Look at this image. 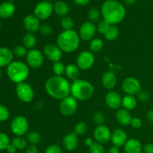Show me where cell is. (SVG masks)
Listing matches in <instances>:
<instances>
[{
	"label": "cell",
	"instance_id": "cell-1",
	"mask_svg": "<svg viewBox=\"0 0 153 153\" xmlns=\"http://www.w3.org/2000/svg\"><path fill=\"white\" fill-rule=\"evenodd\" d=\"M70 89L71 84L64 76H52L45 83V90L48 95L60 101L70 95Z\"/></svg>",
	"mask_w": 153,
	"mask_h": 153
},
{
	"label": "cell",
	"instance_id": "cell-2",
	"mask_svg": "<svg viewBox=\"0 0 153 153\" xmlns=\"http://www.w3.org/2000/svg\"><path fill=\"white\" fill-rule=\"evenodd\" d=\"M103 19L110 25L120 23L126 17V10L121 2L114 0H106L101 7Z\"/></svg>",
	"mask_w": 153,
	"mask_h": 153
},
{
	"label": "cell",
	"instance_id": "cell-3",
	"mask_svg": "<svg viewBox=\"0 0 153 153\" xmlns=\"http://www.w3.org/2000/svg\"><path fill=\"white\" fill-rule=\"evenodd\" d=\"M79 33L75 30H64L57 37V45L63 52L71 53L78 49L80 45Z\"/></svg>",
	"mask_w": 153,
	"mask_h": 153
},
{
	"label": "cell",
	"instance_id": "cell-4",
	"mask_svg": "<svg viewBox=\"0 0 153 153\" xmlns=\"http://www.w3.org/2000/svg\"><path fill=\"white\" fill-rule=\"evenodd\" d=\"M95 89L90 82L84 79H76L71 84L70 95L77 101H86L94 96Z\"/></svg>",
	"mask_w": 153,
	"mask_h": 153
},
{
	"label": "cell",
	"instance_id": "cell-5",
	"mask_svg": "<svg viewBox=\"0 0 153 153\" xmlns=\"http://www.w3.org/2000/svg\"><path fill=\"white\" fill-rule=\"evenodd\" d=\"M6 73L9 79L17 85L25 82L28 79L30 73L29 67L22 61H15L7 66Z\"/></svg>",
	"mask_w": 153,
	"mask_h": 153
},
{
	"label": "cell",
	"instance_id": "cell-6",
	"mask_svg": "<svg viewBox=\"0 0 153 153\" xmlns=\"http://www.w3.org/2000/svg\"><path fill=\"white\" fill-rule=\"evenodd\" d=\"M28 128L29 123L28 120L21 115L13 118L10 123V130L16 137H23L28 132Z\"/></svg>",
	"mask_w": 153,
	"mask_h": 153
},
{
	"label": "cell",
	"instance_id": "cell-7",
	"mask_svg": "<svg viewBox=\"0 0 153 153\" xmlns=\"http://www.w3.org/2000/svg\"><path fill=\"white\" fill-rule=\"evenodd\" d=\"M16 94L18 99L24 103L31 102L34 97V89L25 82L16 85Z\"/></svg>",
	"mask_w": 153,
	"mask_h": 153
},
{
	"label": "cell",
	"instance_id": "cell-8",
	"mask_svg": "<svg viewBox=\"0 0 153 153\" xmlns=\"http://www.w3.org/2000/svg\"><path fill=\"white\" fill-rule=\"evenodd\" d=\"M53 11V4L52 2L45 0L37 4L34 9V15H35L40 20H45L52 16Z\"/></svg>",
	"mask_w": 153,
	"mask_h": 153
},
{
	"label": "cell",
	"instance_id": "cell-9",
	"mask_svg": "<svg viewBox=\"0 0 153 153\" xmlns=\"http://www.w3.org/2000/svg\"><path fill=\"white\" fill-rule=\"evenodd\" d=\"M95 57L91 51H82L76 58V65L81 70H88L94 66Z\"/></svg>",
	"mask_w": 153,
	"mask_h": 153
},
{
	"label": "cell",
	"instance_id": "cell-10",
	"mask_svg": "<svg viewBox=\"0 0 153 153\" xmlns=\"http://www.w3.org/2000/svg\"><path fill=\"white\" fill-rule=\"evenodd\" d=\"M78 108V102L74 97L70 95L60 102L59 111L64 116L70 117L74 114Z\"/></svg>",
	"mask_w": 153,
	"mask_h": 153
},
{
	"label": "cell",
	"instance_id": "cell-11",
	"mask_svg": "<svg viewBox=\"0 0 153 153\" xmlns=\"http://www.w3.org/2000/svg\"><path fill=\"white\" fill-rule=\"evenodd\" d=\"M44 55L43 52L36 49L28 51L26 55V62L29 67L33 69H38L42 67L44 62Z\"/></svg>",
	"mask_w": 153,
	"mask_h": 153
},
{
	"label": "cell",
	"instance_id": "cell-12",
	"mask_svg": "<svg viewBox=\"0 0 153 153\" xmlns=\"http://www.w3.org/2000/svg\"><path fill=\"white\" fill-rule=\"evenodd\" d=\"M122 89L127 95L135 96L141 91V84L136 78L129 76L123 81Z\"/></svg>",
	"mask_w": 153,
	"mask_h": 153
},
{
	"label": "cell",
	"instance_id": "cell-13",
	"mask_svg": "<svg viewBox=\"0 0 153 153\" xmlns=\"http://www.w3.org/2000/svg\"><path fill=\"white\" fill-rule=\"evenodd\" d=\"M97 31V25L95 23L86 21L81 25L79 30V35L83 41H91L94 38Z\"/></svg>",
	"mask_w": 153,
	"mask_h": 153
},
{
	"label": "cell",
	"instance_id": "cell-14",
	"mask_svg": "<svg viewBox=\"0 0 153 153\" xmlns=\"http://www.w3.org/2000/svg\"><path fill=\"white\" fill-rule=\"evenodd\" d=\"M43 53L49 61L52 62H58L61 61L63 56V52L58 45L47 44L43 47Z\"/></svg>",
	"mask_w": 153,
	"mask_h": 153
},
{
	"label": "cell",
	"instance_id": "cell-15",
	"mask_svg": "<svg viewBox=\"0 0 153 153\" xmlns=\"http://www.w3.org/2000/svg\"><path fill=\"white\" fill-rule=\"evenodd\" d=\"M94 137L97 143L103 145L111 140V131L110 128L106 126H97L94 129Z\"/></svg>",
	"mask_w": 153,
	"mask_h": 153
},
{
	"label": "cell",
	"instance_id": "cell-16",
	"mask_svg": "<svg viewBox=\"0 0 153 153\" xmlns=\"http://www.w3.org/2000/svg\"><path fill=\"white\" fill-rule=\"evenodd\" d=\"M24 28L28 32L34 34L36 31H39L40 28V20L34 14H29L25 16L22 22Z\"/></svg>",
	"mask_w": 153,
	"mask_h": 153
},
{
	"label": "cell",
	"instance_id": "cell-17",
	"mask_svg": "<svg viewBox=\"0 0 153 153\" xmlns=\"http://www.w3.org/2000/svg\"><path fill=\"white\" fill-rule=\"evenodd\" d=\"M106 105L108 107L113 110H118L122 105V97L116 91H110L105 98Z\"/></svg>",
	"mask_w": 153,
	"mask_h": 153
},
{
	"label": "cell",
	"instance_id": "cell-18",
	"mask_svg": "<svg viewBox=\"0 0 153 153\" xmlns=\"http://www.w3.org/2000/svg\"><path fill=\"white\" fill-rule=\"evenodd\" d=\"M128 140L127 134L124 130L121 128H116L111 133V141L114 146L117 147H122L125 146L126 143Z\"/></svg>",
	"mask_w": 153,
	"mask_h": 153
},
{
	"label": "cell",
	"instance_id": "cell-19",
	"mask_svg": "<svg viewBox=\"0 0 153 153\" xmlns=\"http://www.w3.org/2000/svg\"><path fill=\"white\" fill-rule=\"evenodd\" d=\"M79 144V138L76 133H69L63 138V146L67 151H73L77 148Z\"/></svg>",
	"mask_w": 153,
	"mask_h": 153
},
{
	"label": "cell",
	"instance_id": "cell-20",
	"mask_svg": "<svg viewBox=\"0 0 153 153\" xmlns=\"http://www.w3.org/2000/svg\"><path fill=\"white\" fill-rule=\"evenodd\" d=\"M13 52L7 47H0V68L7 67L13 61Z\"/></svg>",
	"mask_w": 153,
	"mask_h": 153
},
{
	"label": "cell",
	"instance_id": "cell-21",
	"mask_svg": "<svg viewBox=\"0 0 153 153\" xmlns=\"http://www.w3.org/2000/svg\"><path fill=\"white\" fill-rule=\"evenodd\" d=\"M117 80L116 75L111 71H106L102 76V84L103 87L108 91H113L114 88L116 87Z\"/></svg>",
	"mask_w": 153,
	"mask_h": 153
},
{
	"label": "cell",
	"instance_id": "cell-22",
	"mask_svg": "<svg viewBox=\"0 0 153 153\" xmlns=\"http://www.w3.org/2000/svg\"><path fill=\"white\" fill-rule=\"evenodd\" d=\"M125 153H141L143 146L141 142L136 138H131L127 140L124 146Z\"/></svg>",
	"mask_w": 153,
	"mask_h": 153
},
{
	"label": "cell",
	"instance_id": "cell-23",
	"mask_svg": "<svg viewBox=\"0 0 153 153\" xmlns=\"http://www.w3.org/2000/svg\"><path fill=\"white\" fill-rule=\"evenodd\" d=\"M16 7L13 3L10 1H4L0 4V17L1 19H8L15 13Z\"/></svg>",
	"mask_w": 153,
	"mask_h": 153
},
{
	"label": "cell",
	"instance_id": "cell-24",
	"mask_svg": "<svg viewBox=\"0 0 153 153\" xmlns=\"http://www.w3.org/2000/svg\"><path fill=\"white\" fill-rule=\"evenodd\" d=\"M116 119L120 125L123 126H128L131 124L132 117L131 114L129 113V111H127L124 108H120L116 113Z\"/></svg>",
	"mask_w": 153,
	"mask_h": 153
},
{
	"label": "cell",
	"instance_id": "cell-25",
	"mask_svg": "<svg viewBox=\"0 0 153 153\" xmlns=\"http://www.w3.org/2000/svg\"><path fill=\"white\" fill-rule=\"evenodd\" d=\"M54 12L56 13L57 15L61 16H66L68 14L69 11H70V7L69 5L64 1H55V4H53Z\"/></svg>",
	"mask_w": 153,
	"mask_h": 153
},
{
	"label": "cell",
	"instance_id": "cell-26",
	"mask_svg": "<svg viewBox=\"0 0 153 153\" xmlns=\"http://www.w3.org/2000/svg\"><path fill=\"white\" fill-rule=\"evenodd\" d=\"M80 69L78 67L76 64H69L66 66L65 75L70 80L75 81L79 79L80 76Z\"/></svg>",
	"mask_w": 153,
	"mask_h": 153
},
{
	"label": "cell",
	"instance_id": "cell-27",
	"mask_svg": "<svg viewBox=\"0 0 153 153\" xmlns=\"http://www.w3.org/2000/svg\"><path fill=\"white\" fill-rule=\"evenodd\" d=\"M122 105L127 111H132L137 107V97L133 95H126L122 98Z\"/></svg>",
	"mask_w": 153,
	"mask_h": 153
},
{
	"label": "cell",
	"instance_id": "cell-28",
	"mask_svg": "<svg viewBox=\"0 0 153 153\" xmlns=\"http://www.w3.org/2000/svg\"><path fill=\"white\" fill-rule=\"evenodd\" d=\"M37 44V38L33 33H26L22 37V45L28 50L34 49Z\"/></svg>",
	"mask_w": 153,
	"mask_h": 153
},
{
	"label": "cell",
	"instance_id": "cell-29",
	"mask_svg": "<svg viewBox=\"0 0 153 153\" xmlns=\"http://www.w3.org/2000/svg\"><path fill=\"white\" fill-rule=\"evenodd\" d=\"M119 34L120 31L117 25H111L105 34H104V37L108 41H114L116 39H117V37H119Z\"/></svg>",
	"mask_w": 153,
	"mask_h": 153
},
{
	"label": "cell",
	"instance_id": "cell-30",
	"mask_svg": "<svg viewBox=\"0 0 153 153\" xmlns=\"http://www.w3.org/2000/svg\"><path fill=\"white\" fill-rule=\"evenodd\" d=\"M103 47H104V43L101 38L97 37V38H94L92 40H91L90 51L93 53L100 52L103 49Z\"/></svg>",
	"mask_w": 153,
	"mask_h": 153
},
{
	"label": "cell",
	"instance_id": "cell-31",
	"mask_svg": "<svg viewBox=\"0 0 153 153\" xmlns=\"http://www.w3.org/2000/svg\"><path fill=\"white\" fill-rule=\"evenodd\" d=\"M28 140L23 137H16L11 140V143L17 150H22L28 146Z\"/></svg>",
	"mask_w": 153,
	"mask_h": 153
},
{
	"label": "cell",
	"instance_id": "cell-32",
	"mask_svg": "<svg viewBox=\"0 0 153 153\" xmlns=\"http://www.w3.org/2000/svg\"><path fill=\"white\" fill-rule=\"evenodd\" d=\"M101 15V12L100 11V10L96 7H92L88 12V17L89 19V21L93 23L100 22Z\"/></svg>",
	"mask_w": 153,
	"mask_h": 153
},
{
	"label": "cell",
	"instance_id": "cell-33",
	"mask_svg": "<svg viewBox=\"0 0 153 153\" xmlns=\"http://www.w3.org/2000/svg\"><path fill=\"white\" fill-rule=\"evenodd\" d=\"M26 140L31 145H37L41 141V135L37 131H30L27 134Z\"/></svg>",
	"mask_w": 153,
	"mask_h": 153
},
{
	"label": "cell",
	"instance_id": "cell-34",
	"mask_svg": "<svg viewBox=\"0 0 153 153\" xmlns=\"http://www.w3.org/2000/svg\"><path fill=\"white\" fill-rule=\"evenodd\" d=\"M66 66L61 61L55 62L52 66V71L55 73V76H63V75L65 74Z\"/></svg>",
	"mask_w": 153,
	"mask_h": 153
},
{
	"label": "cell",
	"instance_id": "cell-35",
	"mask_svg": "<svg viewBox=\"0 0 153 153\" xmlns=\"http://www.w3.org/2000/svg\"><path fill=\"white\" fill-rule=\"evenodd\" d=\"M61 25L64 30H72L74 27L75 22L73 18L69 16H66L61 19Z\"/></svg>",
	"mask_w": 153,
	"mask_h": 153
},
{
	"label": "cell",
	"instance_id": "cell-36",
	"mask_svg": "<svg viewBox=\"0 0 153 153\" xmlns=\"http://www.w3.org/2000/svg\"><path fill=\"white\" fill-rule=\"evenodd\" d=\"M88 131V125L85 122H79L76 124L74 127V132L77 135H82L85 134Z\"/></svg>",
	"mask_w": 153,
	"mask_h": 153
},
{
	"label": "cell",
	"instance_id": "cell-37",
	"mask_svg": "<svg viewBox=\"0 0 153 153\" xmlns=\"http://www.w3.org/2000/svg\"><path fill=\"white\" fill-rule=\"evenodd\" d=\"M28 51V49L23 45H18V46H15L13 52L14 56L18 57V58H23V57H26Z\"/></svg>",
	"mask_w": 153,
	"mask_h": 153
},
{
	"label": "cell",
	"instance_id": "cell-38",
	"mask_svg": "<svg viewBox=\"0 0 153 153\" xmlns=\"http://www.w3.org/2000/svg\"><path fill=\"white\" fill-rule=\"evenodd\" d=\"M10 143L11 142H10L8 135L6 134L5 133L0 132V151L5 150L6 148Z\"/></svg>",
	"mask_w": 153,
	"mask_h": 153
},
{
	"label": "cell",
	"instance_id": "cell-39",
	"mask_svg": "<svg viewBox=\"0 0 153 153\" xmlns=\"http://www.w3.org/2000/svg\"><path fill=\"white\" fill-rule=\"evenodd\" d=\"M93 121L97 126L103 125L105 121V117L102 111H97L93 116Z\"/></svg>",
	"mask_w": 153,
	"mask_h": 153
},
{
	"label": "cell",
	"instance_id": "cell-40",
	"mask_svg": "<svg viewBox=\"0 0 153 153\" xmlns=\"http://www.w3.org/2000/svg\"><path fill=\"white\" fill-rule=\"evenodd\" d=\"M110 24L108 23L106 21H105L104 19L102 20H100V22L97 23V31L100 33V34H102L104 35L105 34V32L107 31V30L108 29L109 26H110Z\"/></svg>",
	"mask_w": 153,
	"mask_h": 153
},
{
	"label": "cell",
	"instance_id": "cell-41",
	"mask_svg": "<svg viewBox=\"0 0 153 153\" xmlns=\"http://www.w3.org/2000/svg\"><path fill=\"white\" fill-rule=\"evenodd\" d=\"M10 117V111L8 108L4 105L0 104V122L7 120Z\"/></svg>",
	"mask_w": 153,
	"mask_h": 153
},
{
	"label": "cell",
	"instance_id": "cell-42",
	"mask_svg": "<svg viewBox=\"0 0 153 153\" xmlns=\"http://www.w3.org/2000/svg\"><path fill=\"white\" fill-rule=\"evenodd\" d=\"M89 152L90 153H106V151L102 144L96 142V143H94L91 147H89Z\"/></svg>",
	"mask_w": 153,
	"mask_h": 153
},
{
	"label": "cell",
	"instance_id": "cell-43",
	"mask_svg": "<svg viewBox=\"0 0 153 153\" xmlns=\"http://www.w3.org/2000/svg\"><path fill=\"white\" fill-rule=\"evenodd\" d=\"M39 31L44 36H49L52 33V28L49 24L44 23L40 25Z\"/></svg>",
	"mask_w": 153,
	"mask_h": 153
},
{
	"label": "cell",
	"instance_id": "cell-44",
	"mask_svg": "<svg viewBox=\"0 0 153 153\" xmlns=\"http://www.w3.org/2000/svg\"><path fill=\"white\" fill-rule=\"evenodd\" d=\"M149 99V94L146 91L141 90L137 94V100L141 102H146Z\"/></svg>",
	"mask_w": 153,
	"mask_h": 153
},
{
	"label": "cell",
	"instance_id": "cell-45",
	"mask_svg": "<svg viewBox=\"0 0 153 153\" xmlns=\"http://www.w3.org/2000/svg\"><path fill=\"white\" fill-rule=\"evenodd\" d=\"M62 149L58 145H50L46 148L44 153H62Z\"/></svg>",
	"mask_w": 153,
	"mask_h": 153
},
{
	"label": "cell",
	"instance_id": "cell-46",
	"mask_svg": "<svg viewBox=\"0 0 153 153\" xmlns=\"http://www.w3.org/2000/svg\"><path fill=\"white\" fill-rule=\"evenodd\" d=\"M142 124H143V122L140 117H133L130 126L134 128H139L142 126Z\"/></svg>",
	"mask_w": 153,
	"mask_h": 153
},
{
	"label": "cell",
	"instance_id": "cell-47",
	"mask_svg": "<svg viewBox=\"0 0 153 153\" xmlns=\"http://www.w3.org/2000/svg\"><path fill=\"white\" fill-rule=\"evenodd\" d=\"M25 153H39V150L36 145H29L25 149Z\"/></svg>",
	"mask_w": 153,
	"mask_h": 153
},
{
	"label": "cell",
	"instance_id": "cell-48",
	"mask_svg": "<svg viewBox=\"0 0 153 153\" xmlns=\"http://www.w3.org/2000/svg\"><path fill=\"white\" fill-rule=\"evenodd\" d=\"M144 153H153V143H146L143 147Z\"/></svg>",
	"mask_w": 153,
	"mask_h": 153
},
{
	"label": "cell",
	"instance_id": "cell-49",
	"mask_svg": "<svg viewBox=\"0 0 153 153\" xmlns=\"http://www.w3.org/2000/svg\"><path fill=\"white\" fill-rule=\"evenodd\" d=\"M73 2L79 6H85L90 2L91 0H73Z\"/></svg>",
	"mask_w": 153,
	"mask_h": 153
},
{
	"label": "cell",
	"instance_id": "cell-50",
	"mask_svg": "<svg viewBox=\"0 0 153 153\" xmlns=\"http://www.w3.org/2000/svg\"><path fill=\"white\" fill-rule=\"evenodd\" d=\"M5 150L7 151V153H16V150H17V149H16V147H15V146H13V145L11 143H10V144L7 146V147L6 148Z\"/></svg>",
	"mask_w": 153,
	"mask_h": 153
},
{
	"label": "cell",
	"instance_id": "cell-51",
	"mask_svg": "<svg viewBox=\"0 0 153 153\" xmlns=\"http://www.w3.org/2000/svg\"><path fill=\"white\" fill-rule=\"evenodd\" d=\"M146 118L150 123L153 124V109H151L146 114Z\"/></svg>",
	"mask_w": 153,
	"mask_h": 153
},
{
	"label": "cell",
	"instance_id": "cell-52",
	"mask_svg": "<svg viewBox=\"0 0 153 153\" xmlns=\"http://www.w3.org/2000/svg\"><path fill=\"white\" fill-rule=\"evenodd\" d=\"M107 153H120V152L119 147H117V146H111V147L109 148Z\"/></svg>",
	"mask_w": 153,
	"mask_h": 153
},
{
	"label": "cell",
	"instance_id": "cell-53",
	"mask_svg": "<svg viewBox=\"0 0 153 153\" xmlns=\"http://www.w3.org/2000/svg\"><path fill=\"white\" fill-rule=\"evenodd\" d=\"M85 145H86L87 146H88V147H91V146H92V145L94 144L95 142H94V140H92V138H90V137H88V138H87L86 140H85Z\"/></svg>",
	"mask_w": 153,
	"mask_h": 153
},
{
	"label": "cell",
	"instance_id": "cell-54",
	"mask_svg": "<svg viewBox=\"0 0 153 153\" xmlns=\"http://www.w3.org/2000/svg\"><path fill=\"white\" fill-rule=\"evenodd\" d=\"M124 2L126 4H128V5H132V4H135L137 2V0H123Z\"/></svg>",
	"mask_w": 153,
	"mask_h": 153
},
{
	"label": "cell",
	"instance_id": "cell-55",
	"mask_svg": "<svg viewBox=\"0 0 153 153\" xmlns=\"http://www.w3.org/2000/svg\"><path fill=\"white\" fill-rule=\"evenodd\" d=\"M1 76H2V71H1V68H0V78L1 77Z\"/></svg>",
	"mask_w": 153,
	"mask_h": 153
},
{
	"label": "cell",
	"instance_id": "cell-56",
	"mask_svg": "<svg viewBox=\"0 0 153 153\" xmlns=\"http://www.w3.org/2000/svg\"><path fill=\"white\" fill-rule=\"evenodd\" d=\"M8 1H10V2L13 3V2H14L15 1H16V0H8Z\"/></svg>",
	"mask_w": 153,
	"mask_h": 153
},
{
	"label": "cell",
	"instance_id": "cell-57",
	"mask_svg": "<svg viewBox=\"0 0 153 153\" xmlns=\"http://www.w3.org/2000/svg\"><path fill=\"white\" fill-rule=\"evenodd\" d=\"M46 1H50V2H52V1H55V0H46Z\"/></svg>",
	"mask_w": 153,
	"mask_h": 153
},
{
	"label": "cell",
	"instance_id": "cell-58",
	"mask_svg": "<svg viewBox=\"0 0 153 153\" xmlns=\"http://www.w3.org/2000/svg\"><path fill=\"white\" fill-rule=\"evenodd\" d=\"M1 22H0V30H1Z\"/></svg>",
	"mask_w": 153,
	"mask_h": 153
},
{
	"label": "cell",
	"instance_id": "cell-59",
	"mask_svg": "<svg viewBox=\"0 0 153 153\" xmlns=\"http://www.w3.org/2000/svg\"><path fill=\"white\" fill-rule=\"evenodd\" d=\"M114 1H117V0H114Z\"/></svg>",
	"mask_w": 153,
	"mask_h": 153
},
{
	"label": "cell",
	"instance_id": "cell-60",
	"mask_svg": "<svg viewBox=\"0 0 153 153\" xmlns=\"http://www.w3.org/2000/svg\"><path fill=\"white\" fill-rule=\"evenodd\" d=\"M152 1H153V0H152Z\"/></svg>",
	"mask_w": 153,
	"mask_h": 153
},
{
	"label": "cell",
	"instance_id": "cell-61",
	"mask_svg": "<svg viewBox=\"0 0 153 153\" xmlns=\"http://www.w3.org/2000/svg\"><path fill=\"white\" fill-rule=\"evenodd\" d=\"M152 134H153V133H152Z\"/></svg>",
	"mask_w": 153,
	"mask_h": 153
}]
</instances>
